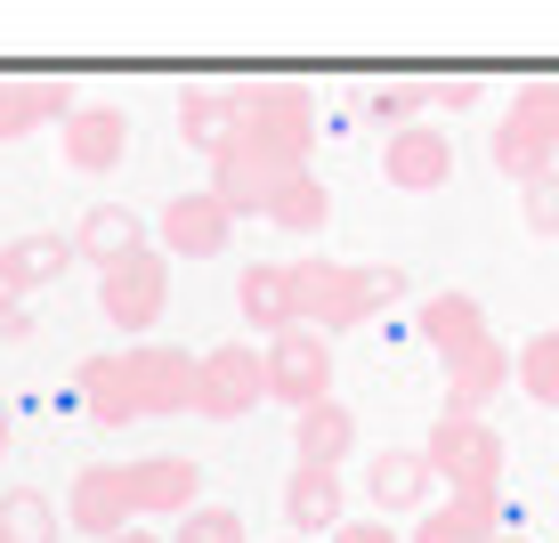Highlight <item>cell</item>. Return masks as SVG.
<instances>
[{
	"instance_id": "e0dca14e",
	"label": "cell",
	"mask_w": 559,
	"mask_h": 543,
	"mask_svg": "<svg viewBox=\"0 0 559 543\" xmlns=\"http://www.w3.org/2000/svg\"><path fill=\"white\" fill-rule=\"evenodd\" d=\"M130 471V503L139 511H195V495H203V462L195 455H139V462H122Z\"/></svg>"
},
{
	"instance_id": "83f0119b",
	"label": "cell",
	"mask_w": 559,
	"mask_h": 543,
	"mask_svg": "<svg viewBox=\"0 0 559 543\" xmlns=\"http://www.w3.org/2000/svg\"><path fill=\"white\" fill-rule=\"evenodd\" d=\"M0 543H57V503L41 487H9L0 495Z\"/></svg>"
},
{
	"instance_id": "44dd1931",
	"label": "cell",
	"mask_w": 559,
	"mask_h": 543,
	"mask_svg": "<svg viewBox=\"0 0 559 543\" xmlns=\"http://www.w3.org/2000/svg\"><path fill=\"white\" fill-rule=\"evenodd\" d=\"M503 535V495H447L414 519V543H495Z\"/></svg>"
},
{
	"instance_id": "4316f807",
	"label": "cell",
	"mask_w": 559,
	"mask_h": 543,
	"mask_svg": "<svg viewBox=\"0 0 559 543\" xmlns=\"http://www.w3.org/2000/svg\"><path fill=\"white\" fill-rule=\"evenodd\" d=\"M421 106H430V73H397V82H373L357 98V114H365V122H381V130H406Z\"/></svg>"
},
{
	"instance_id": "ac0fdd59",
	"label": "cell",
	"mask_w": 559,
	"mask_h": 543,
	"mask_svg": "<svg viewBox=\"0 0 559 543\" xmlns=\"http://www.w3.org/2000/svg\"><path fill=\"white\" fill-rule=\"evenodd\" d=\"M146 236H154V227H146V220H139V211H130V203H90L82 220H73V260H90V268H98V276H106L114 260H130V251H146Z\"/></svg>"
},
{
	"instance_id": "9a60e30c",
	"label": "cell",
	"mask_w": 559,
	"mask_h": 543,
	"mask_svg": "<svg viewBox=\"0 0 559 543\" xmlns=\"http://www.w3.org/2000/svg\"><path fill=\"white\" fill-rule=\"evenodd\" d=\"M365 495H373V511H381V519H390V511H430L438 471L421 462V446H390V455L365 462Z\"/></svg>"
},
{
	"instance_id": "3957f363",
	"label": "cell",
	"mask_w": 559,
	"mask_h": 543,
	"mask_svg": "<svg viewBox=\"0 0 559 543\" xmlns=\"http://www.w3.org/2000/svg\"><path fill=\"white\" fill-rule=\"evenodd\" d=\"M421 462L454 495H495L503 487V430H487V414H438L421 438Z\"/></svg>"
},
{
	"instance_id": "d590c367",
	"label": "cell",
	"mask_w": 559,
	"mask_h": 543,
	"mask_svg": "<svg viewBox=\"0 0 559 543\" xmlns=\"http://www.w3.org/2000/svg\"><path fill=\"white\" fill-rule=\"evenodd\" d=\"M114 543H163V535H146V528H122V535H114Z\"/></svg>"
},
{
	"instance_id": "7a4b0ae2",
	"label": "cell",
	"mask_w": 559,
	"mask_h": 543,
	"mask_svg": "<svg viewBox=\"0 0 559 543\" xmlns=\"http://www.w3.org/2000/svg\"><path fill=\"white\" fill-rule=\"evenodd\" d=\"M243 98V146L267 154L284 170H308V146H317V98L300 82H252Z\"/></svg>"
},
{
	"instance_id": "52a82bcc",
	"label": "cell",
	"mask_w": 559,
	"mask_h": 543,
	"mask_svg": "<svg viewBox=\"0 0 559 543\" xmlns=\"http://www.w3.org/2000/svg\"><path fill=\"white\" fill-rule=\"evenodd\" d=\"M260 374H267V398H276V405L308 414V405L333 398V341L308 333V324H293V333H276L260 349Z\"/></svg>"
},
{
	"instance_id": "cb8c5ba5",
	"label": "cell",
	"mask_w": 559,
	"mask_h": 543,
	"mask_svg": "<svg viewBox=\"0 0 559 543\" xmlns=\"http://www.w3.org/2000/svg\"><path fill=\"white\" fill-rule=\"evenodd\" d=\"M260 220H276L284 236H324V220H333V187H324V170H284Z\"/></svg>"
},
{
	"instance_id": "d4e9b609",
	"label": "cell",
	"mask_w": 559,
	"mask_h": 543,
	"mask_svg": "<svg viewBox=\"0 0 559 543\" xmlns=\"http://www.w3.org/2000/svg\"><path fill=\"white\" fill-rule=\"evenodd\" d=\"M236 308H243V324H260L267 341L276 333H293V276H284V260H252L236 276Z\"/></svg>"
},
{
	"instance_id": "ffe728a7",
	"label": "cell",
	"mask_w": 559,
	"mask_h": 543,
	"mask_svg": "<svg viewBox=\"0 0 559 543\" xmlns=\"http://www.w3.org/2000/svg\"><path fill=\"white\" fill-rule=\"evenodd\" d=\"M284 519H293V535H308V543L333 535L341 519H349V487H341V471H308V462H300V471L284 479Z\"/></svg>"
},
{
	"instance_id": "f35d334b",
	"label": "cell",
	"mask_w": 559,
	"mask_h": 543,
	"mask_svg": "<svg viewBox=\"0 0 559 543\" xmlns=\"http://www.w3.org/2000/svg\"><path fill=\"white\" fill-rule=\"evenodd\" d=\"M293 543H308V535H293Z\"/></svg>"
},
{
	"instance_id": "5bb4252c",
	"label": "cell",
	"mask_w": 559,
	"mask_h": 543,
	"mask_svg": "<svg viewBox=\"0 0 559 543\" xmlns=\"http://www.w3.org/2000/svg\"><path fill=\"white\" fill-rule=\"evenodd\" d=\"M130 154V114L122 106H73L66 114V170H122Z\"/></svg>"
},
{
	"instance_id": "7c38bea8",
	"label": "cell",
	"mask_w": 559,
	"mask_h": 543,
	"mask_svg": "<svg viewBox=\"0 0 559 543\" xmlns=\"http://www.w3.org/2000/svg\"><path fill=\"white\" fill-rule=\"evenodd\" d=\"M447 170H454V139L438 122H406V130H390V146H381V179L406 187V196L447 187Z\"/></svg>"
},
{
	"instance_id": "d6986e66",
	"label": "cell",
	"mask_w": 559,
	"mask_h": 543,
	"mask_svg": "<svg viewBox=\"0 0 559 543\" xmlns=\"http://www.w3.org/2000/svg\"><path fill=\"white\" fill-rule=\"evenodd\" d=\"M511 365H519V357H511L495 333L471 341V349H454V357H447V414H478V405L511 381Z\"/></svg>"
},
{
	"instance_id": "30bf717a",
	"label": "cell",
	"mask_w": 559,
	"mask_h": 543,
	"mask_svg": "<svg viewBox=\"0 0 559 543\" xmlns=\"http://www.w3.org/2000/svg\"><path fill=\"white\" fill-rule=\"evenodd\" d=\"M73 106H82V98H73L66 73H0V146L33 139V130H49V122H66Z\"/></svg>"
},
{
	"instance_id": "d6a6232c",
	"label": "cell",
	"mask_w": 559,
	"mask_h": 543,
	"mask_svg": "<svg viewBox=\"0 0 559 543\" xmlns=\"http://www.w3.org/2000/svg\"><path fill=\"white\" fill-rule=\"evenodd\" d=\"M365 293H373V308H390V300H406V268H365Z\"/></svg>"
},
{
	"instance_id": "74e56055",
	"label": "cell",
	"mask_w": 559,
	"mask_h": 543,
	"mask_svg": "<svg viewBox=\"0 0 559 543\" xmlns=\"http://www.w3.org/2000/svg\"><path fill=\"white\" fill-rule=\"evenodd\" d=\"M495 543H527V535H495Z\"/></svg>"
},
{
	"instance_id": "8d00e7d4",
	"label": "cell",
	"mask_w": 559,
	"mask_h": 543,
	"mask_svg": "<svg viewBox=\"0 0 559 543\" xmlns=\"http://www.w3.org/2000/svg\"><path fill=\"white\" fill-rule=\"evenodd\" d=\"M0 455H9V405H0Z\"/></svg>"
},
{
	"instance_id": "7402d4cb",
	"label": "cell",
	"mask_w": 559,
	"mask_h": 543,
	"mask_svg": "<svg viewBox=\"0 0 559 543\" xmlns=\"http://www.w3.org/2000/svg\"><path fill=\"white\" fill-rule=\"evenodd\" d=\"M179 139L219 163V154L243 139V98H236V90H187V98H179Z\"/></svg>"
},
{
	"instance_id": "4dcf8cb0",
	"label": "cell",
	"mask_w": 559,
	"mask_h": 543,
	"mask_svg": "<svg viewBox=\"0 0 559 543\" xmlns=\"http://www.w3.org/2000/svg\"><path fill=\"white\" fill-rule=\"evenodd\" d=\"M519 211H527L535 236H559V170H544V179L519 187Z\"/></svg>"
},
{
	"instance_id": "6da1fadb",
	"label": "cell",
	"mask_w": 559,
	"mask_h": 543,
	"mask_svg": "<svg viewBox=\"0 0 559 543\" xmlns=\"http://www.w3.org/2000/svg\"><path fill=\"white\" fill-rule=\"evenodd\" d=\"M82 405L98 430H130V422H163V414H195V357L163 341H130L114 357L82 365Z\"/></svg>"
},
{
	"instance_id": "603a6c76",
	"label": "cell",
	"mask_w": 559,
	"mask_h": 543,
	"mask_svg": "<svg viewBox=\"0 0 559 543\" xmlns=\"http://www.w3.org/2000/svg\"><path fill=\"white\" fill-rule=\"evenodd\" d=\"M349 446H357V414H349L341 398L293 414V455L308 462V471H341V462H349Z\"/></svg>"
},
{
	"instance_id": "ba28073f",
	"label": "cell",
	"mask_w": 559,
	"mask_h": 543,
	"mask_svg": "<svg viewBox=\"0 0 559 543\" xmlns=\"http://www.w3.org/2000/svg\"><path fill=\"white\" fill-rule=\"evenodd\" d=\"M260 398H267V374H260L252 341H219L211 357H195V414L203 422H243Z\"/></svg>"
},
{
	"instance_id": "1f68e13d",
	"label": "cell",
	"mask_w": 559,
	"mask_h": 543,
	"mask_svg": "<svg viewBox=\"0 0 559 543\" xmlns=\"http://www.w3.org/2000/svg\"><path fill=\"white\" fill-rule=\"evenodd\" d=\"M430 106H478V73H430Z\"/></svg>"
},
{
	"instance_id": "2e32d148",
	"label": "cell",
	"mask_w": 559,
	"mask_h": 543,
	"mask_svg": "<svg viewBox=\"0 0 559 543\" xmlns=\"http://www.w3.org/2000/svg\"><path fill=\"white\" fill-rule=\"evenodd\" d=\"M276 179H284V163H267V154H252V146L236 139L219 163H211V203H219L227 220H252V211H267Z\"/></svg>"
},
{
	"instance_id": "f1b7e54d",
	"label": "cell",
	"mask_w": 559,
	"mask_h": 543,
	"mask_svg": "<svg viewBox=\"0 0 559 543\" xmlns=\"http://www.w3.org/2000/svg\"><path fill=\"white\" fill-rule=\"evenodd\" d=\"M511 374H519V390H527L535 405H551V414H559V324H551V333H535L527 349H519V365H511Z\"/></svg>"
},
{
	"instance_id": "9c48e42d",
	"label": "cell",
	"mask_w": 559,
	"mask_h": 543,
	"mask_svg": "<svg viewBox=\"0 0 559 543\" xmlns=\"http://www.w3.org/2000/svg\"><path fill=\"white\" fill-rule=\"evenodd\" d=\"M130 471L122 462H90V471H73V487H66V528H82L90 543H114L130 528Z\"/></svg>"
},
{
	"instance_id": "e575fe53",
	"label": "cell",
	"mask_w": 559,
	"mask_h": 543,
	"mask_svg": "<svg viewBox=\"0 0 559 543\" xmlns=\"http://www.w3.org/2000/svg\"><path fill=\"white\" fill-rule=\"evenodd\" d=\"M25 333H33V308L16 293H0V341H25Z\"/></svg>"
},
{
	"instance_id": "8992f818",
	"label": "cell",
	"mask_w": 559,
	"mask_h": 543,
	"mask_svg": "<svg viewBox=\"0 0 559 543\" xmlns=\"http://www.w3.org/2000/svg\"><path fill=\"white\" fill-rule=\"evenodd\" d=\"M170 308V260H163V244H146V251H130V260H114L106 276H98V317L114 324V333H154V317Z\"/></svg>"
},
{
	"instance_id": "5b68a950",
	"label": "cell",
	"mask_w": 559,
	"mask_h": 543,
	"mask_svg": "<svg viewBox=\"0 0 559 543\" xmlns=\"http://www.w3.org/2000/svg\"><path fill=\"white\" fill-rule=\"evenodd\" d=\"M284 276H293V324L308 333H349V324L373 317V293H365V268H341V260H284Z\"/></svg>"
},
{
	"instance_id": "836d02e7",
	"label": "cell",
	"mask_w": 559,
	"mask_h": 543,
	"mask_svg": "<svg viewBox=\"0 0 559 543\" xmlns=\"http://www.w3.org/2000/svg\"><path fill=\"white\" fill-rule=\"evenodd\" d=\"M333 543H406V535H390V519H341Z\"/></svg>"
},
{
	"instance_id": "f546056e",
	"label": "cell",
	"mask_w": 559,
	"mask_h": 543,
	"mask_svg": "<svg viewBox=\"0 0 559 543\" xmlns=\"http://www.w3.org/2000/svg\"><path fill=\"white\" fill-rule=\"evenodd\" d=\"M170 543H243V511H227V503H195Z\"/></svg>"
},
{
	"instance_id": "8fae6325",
	"label": "cell",
	"mask_w": 559,
	"mask_h": 543,
	"mask_svg": "<svg viewBox=\"0 0 559 543\" xmlns=\"http://www.w3.org/2000/svg\"><path fill=\"white\" fill-rule=\"evenodd\" d=\"M154 236H163V260H219L227 244H236V220H227L219 203L203 196H170L163 220H154Z\"/></svg>"
},
{
	"instance_id": "4fadbf2b",
	"label": "cell",
	"mask_w": 559,
	"mask_h": 543,
	"mask_svg": "<svg viewBox=\"0 0 559 543\" xmlns=\"http://www.w3.org/2000/svg\"><path fill=\"white\" fill-rule=\"evenodd\" d=\"M73 268V236L66 227H41V236H9L0 244V293H49V284H66Z\"/></svg>"
},
{
	"instance_id": "484cf974",
	"label": "cell",
	"mask_w": 559,
	"mask_h": 543,
	"mask_svg": "<svg viewBox=\"0 0 559 543\" xmlns=\"http://www.w3.org/2000/svg\"><path fill=\"white\" fill-rule=\"evenodd\" d=\"M421 341L438 349V357H454V349H471V341H487V300L478 293H438V300H421Z\"/></svg>"
},
{
	"instance_id": "277c9868",
	"label": "cell",
	"mask_w": 559,
	"mask_h": 543,
	"mask_svg": "<svg viewBox=\"0 0 559 543\" xmlns=\"http://www.w3.org/2000/svg\"><path fill=\"white\" fill-rule=\"evenodd\" d=\"M551 154H559V82H519V98L495 122V170L527 187L551 170Z\"/></svg>"
}]
</instances>
